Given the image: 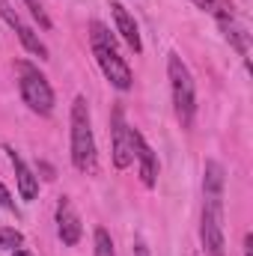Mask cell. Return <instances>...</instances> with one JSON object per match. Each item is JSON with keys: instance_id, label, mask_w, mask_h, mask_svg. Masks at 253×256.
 Wrapping results in <instances>:
<instances>
[{"instance_id": "5bb4252c", "label": "cell", "mask_w": 253, "mask_h": 256, "mask_svg": "<svg viewBox=\"0 0 253 256\" xmlns=\"http://www.w3.org/2000/svg\"><path fill=\"white\" fill-rule=\"evenodd\" d=\"M21 244H24L21 230H15V226H0V250H15V248H21Z\"/></svg>"}, {"instance_id": "6da1fadb", "label": "cell", "mask_w": 253, "mask_h": 256, "mask_svg": "<svg viewBox=\"0 0 253 256\" xmlns=\"http://www.w3.org/2000/svg\"><path fill=\"white\" fill-rule=\"evenodd\" d=\"M200 242H202V254L206 256H226V238H224V167L218 161H206V167H202Z\"/></svg>"}, {"instance_id": "4fadbf2b", "label": "cell", "mask_w": 253, "mask_h": 256, "mask_svg": "<svg viewBox=\"0 0 253 256\" xmlns=\"http://www.w3.org/2000/svg\"><path fill=\"white\" fill-rule=\"evenodd\" d=\"M92 244H96V256H116V250H114V238H110V232H108L104 226H96Z\"/></svg>"}, {"instance_id": "52a82bcc", "label": "cell", "mask_w": 253, "mask_h": 256, "mask_svg": "<svg viewBox=\"0 0 253 256\" xmlns=\"http://www.w3.org/2000/svg\"><path fill=\"white\" fill-rule=\"evenodd\" d=\"M214 18H218V27L224 30V39L248 60V54H250V33H248V27L238 21V15H236V9L230 6V0H218Z\"/></svg>"}, {"instance_id": "d6986e66", "label": "cell", "mask_w": 253, "mask_h": 256, "mask_svg": "<svg viewBox=\"0 0 253 256\" xmlns=\"http://www.w3.org/2000/svg\"><path fill=\"white\" fill-rule=\"evenodd\" d=\"M244 256H253V236H244Z\"/></svg>"}, {"instance_id": "2e32d148", "label": "cell", "mask_w": 253, "mask_h": 256, "mask_svg": "<svg viewBox=\"0 0 253 256\" xmlns=\"http://www.w3.org/2000/svg\"><path fill=\"white\" fill-rule=\"evenodd\" d=\"M0 208H6V212H15V214H18V208H15V200L9 196L6 185H0Z\"/></svg>"}, {"instance_id": "277c9868", "label": "cell", "mask_w": 253, "mask_h": 256, "mask_svg": "<svg viewBox=\"0 0 253 256\" xmlns=\"http://www.w3.org/2000/svg\"><path fill=\"white\" fill-rule=\"evenodd\" d=\"M167 78H170V96H173L176 120L182 128H190L194 114H196V84H194L188 63L176 51H170V57H167Z\"/></svg>"}, {"instance_id": "8992f818", "label": "cell", "mask_w": 253, "mask_h": 256, "mask_svg": "<svg viewBox=\"0 0 253 256\" xmlns=\"http://www.w3.org/2000/svg\"><path fill=\"white\" fill-rule=\"evenodd\" d=\"M110 158H114V167L116 170H128L134 164V143H131V126L126 122V110L122 104L114 108L110 114Z\"/></svg>"}, {"instance_id": "e0dca14e", "label": "cell", "mask_w": 253, "mask_h": 256, "mask_svg": "<svg viewBox=\"0 0 253 256\" xmlns=\"http://www.w3.org/2000/svg\"><path fill=\"white\" fill-rule=\"evenodd\" d=\"M196 9H202V12H208V15H214V9H218V0H190Z\"/></svg>"}, {"instance_id": "9a60e30c", "label": "cell", "mask_w": 253, "mask_h": 256, "mask_svg": "<svg viewBox=\"0 0 253 256\" xmlns=\"http://www.w3.org/2000/svg\"><path fill=\"white\" fill-rule=\"evenodd\" d=\"M24 6L30 9V15L39 21V27H42V30H51V18H48V12L42 9V0H24Z\"/></svg>"}, {"instance_id": "8fae6325", "label": "cell", "mask_w": 253, "mask_h": 256, "mask_svg": "<svg viewBox=\"0 0 253 256\" xmlns=\"http://www.w3.org/2000/svg\"><path fill=\"white\" fill-rule=\"evenodd\" d=\"M3 152H6V158H9V164L15 167V185H18L21 200H24V202H33V200L39 196V176L27 167V161H24L12 146H3Z\"/></svg>"}, {"instance_id": "7a4b0ae2", "label": "cell", "mask_w": 253, "mask_h": 256, "mask_svg": "<svg viewBox=\"0 0 253 256\" xmlns=\"http://www.w3.org/2000/svg\"><path fill=\"white\" fill-rule=\"evenodd\" d=\"M90 45H92L96 63L102 68V74L110 80V86H116L120 92H128L134 86V74L116 51V39L110 36V30L102 21H90Z\"/></svg>"}, {"instance_id": "3957f363", "label": "cell", "mask_w": 253, "mask_h": 256, "mask_svg": "<svg viewBox=\"0 0 253 256\" xmlns=\"http://www.w3.org/2000/svg\"><path fill=\"white\" fill-rule=\"evenodd\" d=\"M72 164L78 173H96L98 167V152H96V134H92V116H90V104L84 96H78L72 102Z\"/></svg>"}, {"instance_id": "ac0fdd59", "label": "cell", "mask_w": 253, "mask_h": 256, "mask_svg": "<svg viewBox=\"0 0 253 256\" xmlns=\"http://www.w3.org/2000/svg\"><path fill=\"white\" fill-rule=\"evenodd\" d=\"M134 256H152L149 254V248H146V242H134V250H131Z\"/></svg>"}, {"instance_id": "9c48e42d", "label": "cell", "mask_w": 253, "mask_h": 256, "mask_svg": "<svg viewBox=\"0 0 253 256\" xmlns=\"http://www.w3.org/2000/svg\"><path fill=\"white\" fill-rule=\"evenodd\" d=\"M54 220H57V236H60V242H63L66 248H74V244L80 242V236H84V224H80V218H78V212H74V206H72L68 196H60V200H57Z\"/></svg>"}, {"instance_id": "30bf717a", "label": "cell", "mask_w": 253, "mask_h": 256, "mask_svg": "<svg viewBox=\"0 0 253 256\" xmlns=\"http://www.w3.org/2000/svg\"><path fill=\"white\" fill-rule=\"evenodd\" d=\"M131 143H134V158H137L143 188H155L158 185V155L152 152V146L143 140V134L137 128H131Z\"/></svg>"}, {"instance_id": "7c38bea8", "label": "cell", "mask_w": 253, "mask_h": 256, "mask_svg": "<svg viewBox=\"0 0 253 256\" xmlns=\"http://www.w3.org/2000/svg\"><path fill=\"white\" fill-rule=\"evenodd\" d=\"M110 12H114V27H116V33L122 36V42H126L134 54H140V51H143V42H140V30H137L134 15L128 12L122 3H110Z\"/></svg>"}, {"instance_id": "5b68a950", "label": "cell", "mask_w": 253, "mask_h": 256, "mask_svg": "<svg viewBox=\"0 0 253 256\" xmlns=\"http://www.w3.org/2000/svg\"><path fill=\"white\" fill-rule=\"evenodd\" d=\"M15 72H18V92H21L24 104L39 116H51L54 114V90H51L48 78L39 72V66L18 60Z\"/></svg>"}, {"instance_id": "ffe728a7", "label": "cell", "mask_w": 253, "mask_h": 256, "mask_svg": "<svg viewBox=\"0 0 253 256\" xmlns=\"http://www.w3.org/2000/svg\"><path fill=\"white\" fill-rule=\"evenodd\" d=\"M12 256H33V254H30V250L21 244V248H15V250H12Z\"/></svg>"}, {"instance_id": "ba28073f", "label": "cell", "mask_w": 253, "mask_h": 256, "mask_svg": "<svg viewBox=\"0 0 253 256\" xmlns=\"http://www.w3.org/2000/svg\"><path fill=\"white\" fill-rule=\"evenodd\" d=\"M0 15H3V21L15 30V36H18V42L30 51V54H36L39 60H51V51H48V45L39 39V33L30 27V24H24V18L12 9V3L9 0H0Z\"/></svg>"}]
</instances>
